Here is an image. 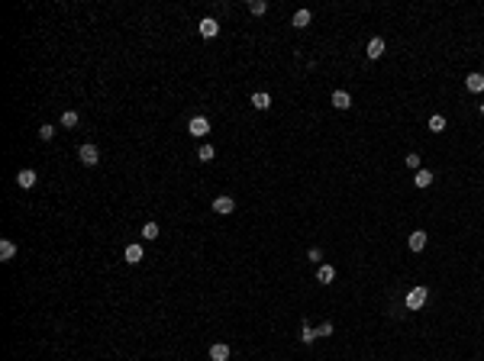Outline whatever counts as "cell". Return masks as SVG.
<instances>
[{"label": "cell", "mask_w": 484, "mask_h": 361, "mask_svg": "<svg viewBox=\"0 0 484 361\" xmlns=\"http://www.w3.org/2000/svg\"><path fill=\"white\" fill-rule=\"evenodd\" d=\"M426 297H430L426 287H413V290L407 293V310H420L423 303H426Z\"/></svg>", "instance_id": "2"}, {"label": "cell", "mask_w": 484, "mask_h": 361, "mask_svg": "<svg viewBox=\"0 0 484 361\" xmlns=\"http://www.w3.org/2000/svg\"><path fill=\"white\" fill-rule=\"evenodd\" d=\"M77 120H81V116H77L75 110H65V113H62V126H68V129H71V126H77Z\"/></svg>", "instance_id": "20"}, {"label": "cell", "mask_w": 484, "mask_h": 361, "mask_svg": "<svg viewBox=\"0 0 484 361\" xmlns=\"http://www.w3.org/2000/svg\"><path fill=\"white\" fill-rule=\"evenodd\" d=\"M313 338H316V329H310V326H304V329H300V342H304V345H310Z\"/></svg>", "instance_id": "22"}, {"label": "cell", "mask_w": 484, "mask_h": 361, "mask_svg": "<svg viewBox=\"0 0 484 361\" xmlns=\"http://www.w3.org/2000/svg\"><path fill=\"white\" fill-rule=\"evenodd\" d=\"M249 10H252L255 16H261L265 10H268V3H265V0H252V3H249Z\"/></svg>", "instance_id": "23"}, {"label": "cell", "mask_w": 484, "mask_h": 361, "mask_svg": "<svg viewBox=\"0 0 484 361\" xmlns=\"http://www.w3.org/2000/svg\"><path fill=\"white\" fill-rule=\"evenodd\" d=\"M229 358V345H223V342H216L213 348H210V361H226Z\"/></svg>", "instance_id": "10"}, {"label": "cell", "mask_w": 484, "mask_h": 361, "mask_svg": "<svg viewBox=\"0 0 484 361\" xmlns=\"http://www.w3.org/2000/svg\"><path fill=\"white\" fill-rule=\"evenodd\" d=\"M142 239H149V242H152V239H158V226H155V223H146V226H142Z\"/></svg>", "instance_id": "21"}, {"label": "cell", "mask_w": 484, "mask_h": 361, "mask_svg": "<svg viewBox=\"0 0 484 361\" xmlns=\"http://www.w3.org/2000/svg\"><path fill=\"white\" fill-rule=\"evenodd\" d=\"M413 184H416V187H430V184H433V171H426V168H423V171H416Z\"/></svg>", "instance_id": "16"}, {"label": "cell", "mask_w": 484, "mask_h": 361, "mask_svg": "<svg viewBox=\"0 0 484 361\" xmlns=\"http://www.w3.org/2000/svg\"><path fill=\"white\" fill-rule=\"evenodd\" d=\"M216 32H220V23H216L213 16H204V20H200V36H204V39H213Z\"/></svg>", "instance_id": "4"}, {"label": "cell", "mask_w": 484, "mask_h": 361, "mask_svg": "<svg viewBox=\"0 0 484 361\" xmlns=\"http://www.w3.org/2000/svg\"><path fill=\"white\" fill-rule=\"evenodd\" d=\"M423 248H426V232L423 229L410 232V252H423Z\"/></svg>", "instance_id": "8"}, {"label": "cell", "mask_w": 484, "mask_h": 361, "mask_svg": "<svg viewBox=\"0 0 484 361\" xmlns=\"http://www.w3.org/2000/svg\"><path fill=\"white\" fill-rule=\"evenodd\" d=\"M123 258H126L129 265H139V262H142V245H126Z\"/></svg>", "instance_id": "11"}, {"label": "cell", "mask_w": 484, "mask_h": 361, "mask_svg": "<svg viewBox=\"0 0 484 361\" xmlns=\"http://www.w3.org/2000/svg\"><path fill=\"white\" fill-rule=\"evenodd\" d=\"M407 168H420V155H407Z\"/></svg>", "instance_id": "26"}, {"label": "cell", "mask_w": 484, "mask_h": 361, "mask_svg": "<svg viewBox=\"0 0 484 361\" xmlns=\"http://www.w3.org/2000/svg\"><path fill=\"white\" fill-rule=\"evenodd\" d=\"M213 155H216L213 145H200L197 148V158H200V162H213Z\"/></svg>", "instance_id": "19"}, {"label": "cell", "mask_w": 484, "mask_h": 361, "mask_svg": "<svg viewBox=\"0 0 484 361\" xmlns=\"http://www.w3.org/2000/svg\"><path fill=\"white\" fill-rule=\"evenodd\" d=\"M16 184L23 187V191H29V187L36 184V171H32V168H23L20 174H16Z\"/></svg>", "instance_id": "6"}, {"label": "cell", "mask_w": 484, "mask_h": 361, "mask_svg": "<svg viewBox=\"0 0 484 361\" xmlns=\"http://www.w3.org/2000/svg\"><path fill=\"white\" fill-rule=\"evenodd\" d=\"M332 107H336V110H349V107H352V97H349L346 91H336V94H332Z\"/></svg>", "instance_id": "9"}, {"label": "cell", "mask_w": 484, "mask_h": 361, "mask_svg": "<svg viewBox=\"0 0 484 361\" xmlns=\"http://www.w3.org/2000/svg\"><path fill=\"white\" fill-rule=\"evenodd\" d=\"M430 129L433 132H442V129H446V116H442V113H433L430 116Z\"/></svg>", "instance_id": "17"}, {"label": "cell", "mask_w": 484, "mask_h": 361, "mask_svg": "<svg viewBox=\"0 0 484 361\" xmlns=\"http://www.w3.org/2000/svg\"><path fill=\"white\" fill-rule=\"evenodd\" d=\"M384 55V39H371L368 42V58H381Z\"/></svg>", "instance_id": "15"}, {"label": "cell", "mask_w": 484, "mask_h": 361, "mask_svg": "<svg viewBox=\"0 0 484 361\" xmlns=\"http://www.w3.org/2000/svg\"><path fill=\"white\" fill-rule=\"evenodd\" d=\"M232 210H236V203H232V197H216V200H213V213H220V216H229Z\"/></svg>", "instance_id": "5"}, {"label": "cell", "mask_w": 484, "mask_h": 361, "mask_svg": "<svg viewBox=\"0 0 484 361\" xmlns=\"http://www.w3.org/2000/svg\"><path fill=\"white\" fill-rule=\"evenodd\" d=\"M307 23H310V10H297V13H294V26H297V29H304Z\"/></svg>", "instance_id": "18"}, {"label": "cell", "mask_w": 484, "mask_h": 361, "mask_svg": "<svg viewBox=\"0 0 484 361\" xmlns=\"http://www.w3.org/2000/svg\"><path fill=\"white\" fill-rule=\"evenodd\" d=\"M316 281H320V284H332V281H336V268H332V265H320Z\"/></svg>", "instance_id": "7"}, {"label": "cell", "mask_w": 484, "mask_h": 361, "mask_svg": "<svg viewBox=\"0 0 484 361\" xmlns=\"http://www.w3.org/2000/svg\"><path fill=\"white\" fill-rule=\"evenodd\" d=\"M252 107H255V110H268V107H271V97H268L265 91L252 94Z\"/></svg>", "instance_id": "14"}, {"label": "cell", "mask_w": 484, "mask_h": 361, "mask_svg": "<svg viewBox=\"0 0 484 361\" xmlns=\"http://www.w3.org/2000/svg\"><path fill=\"white\" fill-rule=\"evenodd\" d=\"M316 336H332V323H323L320 329H316Z\"/></svg>", "instance_id": "25"}, {"label": "cell", "mask_w": 484, "mask_h": 361, "mask_svg": "<svg viewBox=\"0 0 484 361\" xmlns=\"http://www.w3.org/2000/svg\"><path fill=\"white\" fill-rule=\"evenodd\" d=\"M77 158H81L84 165H91V168H94V165L100 162V152H97V145H91V142H87V145L77 148Z\"/></svg>", "instance_id": "3"}, {"label": "cell", "mask_w": 484, "mask_h": 361, "mask_svg": "<svg viewBox=\"0 0 484 361\" xmlns=\"http://www.w3.org/2000/svg\"><path fill=\"white\" fill-rule=\"evenodd\" d=\"M13 255H16V242H10V239H3V242H0V262H10Z\"/></svg>", "instance_id": "12"}, {"label": "cell", "mask_w": 484, "mask_h": 361, "mask_svg": "<svg viewBox=\"0 0 484 361\" xmlns=\"http://www.w3.org/2000/svg\"><path fill=\"white\" fill-rule=\"evenodd\" d=\"M52 136H55V129H52V126H49V123L42 126V129H39V139H42V142H49V139H52Z\"/></svg>", "instance_id": "24"}, {"label": "cell", "mask_w": 484, "mask_h": 361, "mask_svg": "<svg viewBox=\"0 0 484 361\" xmlns=\"http://www.w3.org/2000/svg\"><path fill=\"white\" fill-rule=\"evenodd\" d=\"M465 84H468L471 94H481V91H484V74H478V71H475V74H468V81H465Z\"/></svg>", "instance_id": "13"}, {"label": "cell", "mask_w": 484, "mask_h": 361, "mask_svg": "<svg viewBox=\"0 0 484 361\" xmlns=\"http://www.w3.org/2000/svg\"><path fill=\"white\" fill-rule=\"evenodd\" d=\"M187 132H191V136H207L210 132V120L207 116H191V123H187Z\"/></svg>", "instance_id": "1"}]
</instances>
